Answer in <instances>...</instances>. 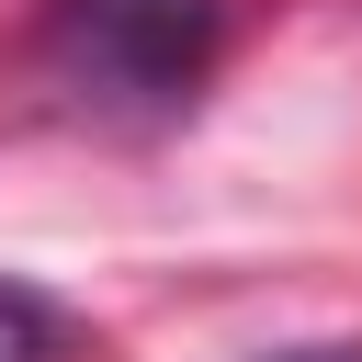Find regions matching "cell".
Instances as JSON below:
<instances>
[{"mask_svg": "<svg viewBox=\"0 0 362 362\" xmlns=\"http://www.w3.org/2000/svg\"><path fill=\"white\" fill-rule=\"evenodd\" d=\"M215 34H226V0H45L57 90L113 113V124L181 113L192 79L215 68Z\"/></svg>", "mask_w": 362, "mask_h": 362, "instance_id": "cell-1", "label": "cell"}, {"mask_svg": "<svg viewBox=\"0 0 362 362\" xmlns=\"http://www.w3.org/2000/svg\"><path fill=\"white\" fill-rule=\"evenodd\" d=\"M0 362H68V317L23 283H0Z\"/></svg>", "mask_w": 362, "mask_h": 362, "instance_id": "cell-2", "label": "cell"}]
</instances>
